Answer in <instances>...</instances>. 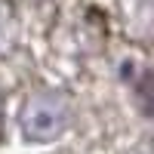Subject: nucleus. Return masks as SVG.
Segmentation results:
<instances>
[{"label": "nucleus", "instance_id": "nucleus-1", "mask_svg": "<svg viewBox=\"0 0 154 154\" xmlns=\"http://www.w3.org/2000/svg\"><path fill=\"white\" fill-rule=\"evenodd\" d=\"M65 120H68L65 99L56 93H37L22 111V133L34 142H46L65 130Z\"/></svg>", "mask_w": 154, "mask_h": 154}, {"label": "nucleus", "instance_id": "nucleus-2", "mask_svg": "<svg viewBox=\"0 0 154 154\" xmlns=\"http://www.w3.org/2000/svg\"><path fill=\"white\" fill-rule=\"evenodd\" d=\"M139 102H142V108L148 114H154V71L142 77V83H139Z\"/></svg>", "mask_w": 154, "mask_h": 154}, {"label": "nucleus", "instance_id": "nucleus-3", "mask_svg": "<svg viewBox=\"0 0 154 154\" xmlns=\"http://www.w3.org/2000/svg\"><path fill=\"white\" fill-rule=\"evenodd\" d=\"M6 28H9V12L0 3V53H3V46H6Z\"/></svg>", "mask_w": 154, "mask_h": 154}]
</instances>
